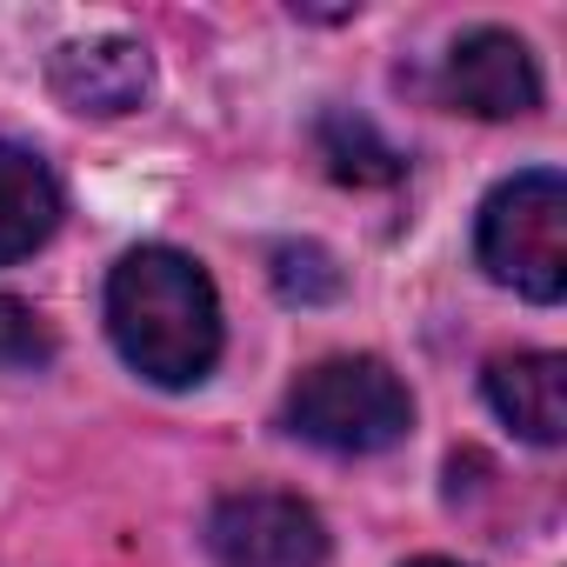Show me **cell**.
<instances>
[{
    "label": "cell",
    "mask_w": 567,
    "mask_h": 567,
    "mask_svg": "<svg viewBox=\"0 0 567 567\" xmlns=\"http://www.w3.org/2000/svg\"><path fill=\"white\" fill-rule=\"evenodd\" d=\"M315 141H321V161H328V174L341 187H394L408 174V154L388 147L381 127L361 121V114H321Z\"/></svg>",
    "instance_id": "9c48e42d"
},
{
    "label": "cell",
    "mask_w": 567,
    "mask_h": 567,
    "mask_svg": "<svg viewBox=\"0 0 567 567\" xmlns=\"http://www.w3.org/2000/svg\"><path fill=\"white\" fill-rule=\"evenodd\" d=\"M274 288L288 301H334L341 295V267L315 240H280L274 247Z\"/></svg>",
    "instance_id": "30bf717a"
},
{
    "label": "cell",
    "mask_w": 567,
    "mask_h": 567,
    "mask_svg": "<svg viewBox=\"0 0 567 567\" xmlns=\"http://www.w3.org/2000/svg\"><path fill=\"white\" fill-rule=\"evenodd\" d=\"M54 361V328L14 301V295H0V368H48Z\"/></svg>",
    "instance_id": "8fae6325"
},
{
    "label": "cell",
    "mask_w": 567,
    "mask_h": 567,
    "mask_svg": "<svg viewBox=\"0 0 567 567\" xmlns=\"http://www.w3.org/2000/svg\"><path fill=\"white\" fill-rule=\"evenodd\" d=\"M207 554L220 567H328V520L280 487H240L207 514Z\"/></svg>",
    "instance_id": "277c9868"
},
{
    "label": "cell",
    "mask_w": 567,
    "mask_h": 567,
    "mask_svg": "<svg viewBox=\"0 0 567 567\" xmlns=\"http://www.w3.org/2000/svg\"><path fill=\"white\" fill-rule=\"evenodd\" d=\"M487 388V408L534 447H560L567 441V361L547 354V348H527V354H501L487 361L481 374Z\"/></svg>",
    "instance_id": "52a82bcc"
},
{
    "label": "cell",
    "mask_w": 567,
    "mask_h": 567,
    "mask_svg": "<svg viewBox=\"0 0 567 567\" xmlns=\"http://www.w3.org/2000/svg\"><path fill=\"white\" fill-rule=\"evenodd\" d=\"M107 341L141 381L167 394L200 388L227 348L214 274L194 254L161 247V240L127 247L107 274Z\"/></svg>",
    "instance_id": "6da1fadb"
},
{
    "label": "cell",
    "mask_w": 567,
    "mask_h": 567,
    "mask_svg": "<svg viewBox=\"0 0 567 567\" xmlns=\"http://www.w3.org/2000/svg\"><path fill=\"white\" fill-rule=\"evenodd\" d=\"M48 87L74 107V114H134L154 94V54L127 34H94V41H68L48 54Z\"/></svg>",
    "instance_id": "8992f818"
},
{
    "label": "cell",
    "mask_w": 567,
    "mask_h": 567,
    "mask_svg": "<svg viewBox=\"0 0 567 567\" xmlns=\"http://www.w3.org/2000/svg\"><path fill=\"white\" fill-rule=\"evenodd\" d=\"M288 434H301L308 447L328 454H388L394 441H408L414 427V394L408 381L374 361V354H334L315 361L295 388H288Z\"/></svg>",
    "instance_id": "7a4b0ae2"
},
{
    "label": "cell",
    "mask_w": 567,
    "mask_h": 567,
    "mask_svg": "<svg viewBox=\"0 0 567 567\" xmlns=\"http://www.w3.org/2000/svg\"><path fill=\"white\" fill-rule=\"evenodd\" d=\"M408 567H461V560H441V554H421V560H408Z\"/></svg>",
    "instance_id": "7c38bea8"
},
{
    "label": "cell",
    "mask_w": 567,
    "mask_h": 567,
    "mask_svg": "<svg viewBox=\"0 0 567 567\" xmlns=\"http://www.w3.org/2000/svg\"><path fill=\"white\" fill-rule=\"evenodd\" d=\"M474 254H481L487 280L514 288L534 308H554L567 295V181L554 167H527V174L501 181L481 200Z\"/></svg>",
    "instance_id": "3957f363"
},
{
    "label": "cell",
    "mask_w": 567,
    "mask_h": 567,
    "mask_svg": "<svg viewBox=\"0 0 567 567\" xmlns=\"http://www.w3.org/2000/svg\"><path fill=\"white\" fill-rule=\"evenodd\" d=\"M441 94L447 107L474 114V121H520L540 107V68L527 54L520 34L507 28H474L447 48L441 61Z\"/></svg>",
    "instance_id": "5b68a950"
},
{
    "label": "cell",
    "mask_w": 567,
    "mask_h": 567,
    "mask_svg": "<svg viewBox=\"0 0 567 567\" xmlns=\"http://www.w3.org/2000/svg\"><path fill=\"white\" fill-rule=\"evenodd\" d=\"M61 227V181L54 167L21 147V141H0V267L28 260L34 247H48Z\"/></svg>",
    "instance_id": "ba28073f"
}]
</instances>
